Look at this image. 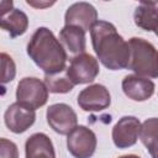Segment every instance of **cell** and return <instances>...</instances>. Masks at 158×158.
<instances>
[{
    "label": "cell",
    "instance_id": "7a4b0ae2",
    "mask_svg": "<svg viewBox=\"0 0 158 158\" xmlns=\"http://www.w3.org/2000/svg\"><path fill=\"white\" fill-rule=\"evenodd\" d=\"M27 54L47 75H57L67 69V52L47 27H38L33 32L27 43Z\"/></svg>",
    "mask_w": 158,
    "mask_h": 158
},
{
    "label": "cell",
    "instance_id": "cb8c5ba5",
    "mask_svg": "<svg viewBox=\"0 0 158 158\" xmlns=\"http://www.w3.org/2000/svg\"><path fill=\"white\" fill-rule=\"evenodd\" d=\"M154 33H156V36L158 37V26H157V28H156V31H154Z\"/></svg>",
    "mask_w": 158,
    "mask_h": 158
},
{
    "label": "cell",
    "instance_id": "4fadbf2b",
    "mask_svg": "<svg viewBox=\"0 0 158 158\" xmlns=\"http://www.w3.org/2000/svg\"><path fill=\"white\" fill-rule=\"evenodd\" d=\"M26 158H56L51 138L42 132L31 135L25 143Z\"/></svg>",
    "mask_w": 158,
    "mask_h": 158
},
{
    "label": "cell",
    "instance_id": "603a6c76",
    "mask_svg": "<svg viewBox=\"0 0 158 158\" xmlns=\"http://www.w3.org/2000/svg\"><path fill=\"white\" fill-rule=\"evenodd\" d=\"M118 158H139V157L136 156V154H125V156H121Z\"/></svg>",
    "mask_w": 158,
    "mask_h": 158
},
{
    "label": "cell",
    "instance_id": "8fae6325",
    "mask_svg": "<svg viewBox=\"0 0 158 158\" xmlns=\"http://www.w3.org/2000/svg\"><path fill=\"white\" fill-rule=\"evenodd\" d=\"M4 121L11 132L22 133L35 123L36 110L28 109L16 101L6 109L4 114Z\"/></svg>",
    "mask_w": 158,
    "mask_h": 158
},
{
    "label": "cell",
    "instance_id": "7c38bea8",
    "mask_svg": "<svg viewBox=\"0 0 158 158\" xmlns=\"http://www.w3.org/2000/svg\"><path fill=\"white\" fill-rule=\"evenodd\" d=\"M122 91L123 94L133 101H146L154 94L156 85L154 83L144 77L137 74L126 75L122 80Z\"/></svg>",
    "mask_w": 158,
    "mask_h": 158
},
{
    "label": "cell",
    "instance_id": "e0dca14e",
    "mask_svg": "<svg viewBox=\"0 0 158 158\" xmlns=\"http://www.w3.org/2000/svg\"><path fill=\"white\" fill-rule=\"evenodd\" d=\"M139 139L152 158H158V117L147 118L141 125Z\"/></svg>",
    "mask_w": 158,
    "mask_h": 158
},
{
    "label": "cell",
    "instance_id": "8992f818",
    "mask_svg": "<svg viewBox=\"0 0 158 158\" xmlns=\"http://www.w3.org/2000/svg\"><path fill=\"white\" fill-rule=\"evenodd\" d=\"M98 139L93 130L86 126H77L67 137V148L74 158H90L96 149Z\"/></svg>",
    "mask_w": 158,
    "mask_h": 158
},
{
    "label": "cell",
    "instance_id": "5b68a950",
    "mask_svg": "<svg viewBox=\"0 0 158 158\" xmlns=\"http://www.w3.org/2000/svg\"><path fill=\"white\" fill-rule=\"evenodd\" d=\"M99 62L89 53H80L70 59L69 67L65 69V75L74 84H89L99 75Z\"/></svg>",
    "mask_w": 158,
    "mask_h": 158
},
{
    "label": "cell",
    "instance_id": "52a82bcc",
    "mask_svg": "<svg viewBox=\"0 0 158 158\" xmlns=\"http://www.w3.org/2000/svg\"><path fill=\"white\" fill-rule=\"evenodd\" d=\"M47 123L59 135H69L78 126V116L72 106L58 102L49 105L46 112Z\"/></svg>",
    "mask_w": 158,
    "mask_h": 158
},
{
    "label": "cell",
    "instance_id": "2e32d148",
    "mask_svg": "<svg viewBox=\"0 0 158 158\" xmlns=\"http://www.w3.org/2000/svg\"><path fill=\"white\" fill-rule=\"evenodd\" d=\"M133 20L139 28L154 32L158 26V2L142 1L135 10Z\"/></svg>",
    "mask_w": 158,
    "mask_h": 158
},
{
    "label": "cell",
    "instance_id": "9c48e42d",
    "mask_svg": "<svg viewBox=\"0 0 158 158\" xmlns=\"http://www.w3.org/2000/svg\"><path fill=\"white\" fill-rule=\"evenodd\" d=\"M141 122L135 116H122L112 127V141L117 148H128L136 144L139 131Z\"/></svg>",
    "mask_w": 158,
    "mask_h": 158
},
{
    "label": "cell",
    "instance_id": "7402d4cb",
    "mask_svg": "<svg viewBox=\"0 0 158 158\" xmlns=\"http://www.w3.org/2000/svg\"><path fill=\"white\" fill-rule=\"evenodd\" d=\"M27 4L31 5V6H35V7H44V6H51V5H53L54 2H46V4H42V2H33V1L27 0Z\"/></svg>",
    "mask_w": 158,
    "mask_h": 158
},
{
    "label": "cell",
    "instance_id": "3957f363",
    "mask_svg": "<svg viewBox=\"0 0 158 158\" xmlns=\"http://www.w3.org/2000/svg\"><path fill=\"white\" fill-rule=\"evenodd\" d=\"M128 69L144 78H158V49L147 40L132 37L128 40Z\"/></svg>",
    "mask_w": 158,
    "mask_h": 158
},
{
    "label": "cell",
    "instance_id": "44dd1931",
    "mask_svg": "<svg viewBox=\"0 0 158 158\" xmlns=\"http://www.w3.org/2000/svg\"><path fill=\"white\" fill-rule=\"evenodd\" d=\"M1 12H6V11H10V10H12L14 7H12V1H1Z\"/></svg>",
    "mask_w": 158,
    "mask_h": 158
},
{
    "label": "cell",
    "instance_id": "6da1fadb",
    "mask_svg": "<svg viewBox=\"0 0 158 158\" xmlns=\"http://www.w3.org/2000/svg\"><path fill=\"white\" fill-rule=\"evenodd\" d=\"M90 37L98 59L104 67L110 70L128 68L130 46L128 42L118 35L115 25L98 20L90 30Z\"/></svg>",
    "mask_w": 158,
    "mask_h": 158
},
{
    "label": "cell",
    "instance_id": "d6986e66",
    "mask_svg": "<svg viewBox=\"0 0 158 158\" xmlns=\"http://www.w3.org/2000/svg\"><path fill=\"white\" fill-rule=\"evenodd\" d=\"M1 68H2L1 83L6 84V83L14 80V78L16 75V65H15L14 59L5 52L1 53Z\"/></svg>",
    "mask_w": 158,
    "mask_h": 158
},
{
    "label": "cell",
    "instance_id": "ac0fdd59",
    "mask_svg": "<svg viewBox=\"0 0 158 158\" xmlns=\"http://www.w3.org/2000/svg\"><path fill=\"white\" fill-rule=\"evenodd\" d=\"M44 84L48 88L49 93L54 94H65L73 90L74 84L68 79V77H57L44 74Z\"/></svg>",
    "mask_w": 158,
    "mask_h": 158
},
{
    "label": "cell",
    "instance_id": "ffe728a7",
    "mask_svg": "<svg viewBox=\"0 0 158 158\" xmlns=\"http://www.w3.org/2000/svg\"><path fill=\"white\" fill-rule=\"evenodd\" d=\"M0 158H19L17 146L7 138H1L0 139Z\"/></svg>",
    "mask_w": 158,
    "mask_h": 158
},
{
    "label": "cell",
    "instance_id": "9a60e30c",
    "mask_svg": "<svg viewBox=\"0 0 158 158\" xmlns=\"http://www.w3.org/2000/svg\"><path fill=\"white\" fill-rule=\"evenodd\" d=\"M60 43L73 54L84 53L86 47L85 31L78 26H64L59 31Z\"/></svg>",
    "mask_w": 158,
    "mask_h": 158
},
{
    "label": "cell",
    "instance_id": "277c9868",
    "mask_svg": "<svg viewBox=\"0 0 158 158\" xmlns=\"http://www.w3.org/2000/svg\"><path fill=\"white\" fill-rule=\"evenodd\" d=\"M48 88L44 81L35 77L22 78L16 89V101L21 105L37 110L46 105L48 100Z\"/></svg>",
    "mask_w": 158,
    "mask_h": 158
},
{
    "label": "cell",
    "instance_id": "ba28073f",
    "mask_svg": "<svg viewBox=\"0 0 158 158\" xmlns=\"http://www.w3.org/2000/svg\"><path fill=\"white\" fill-rule=\"evenodd\" d=\"M110 104V91L102 84H91L84 88L78 95V105L84 111H102L107 109Z\"/></svg>",
    "mask_w": 158,
    "mask_h": 158
},
{
    "label": "cell",
    "instance_id": "5bb4252c",
    "mask_svg": "<svg viewBox=\"0 0 158 158\" xmlns=\"http://www.w3.org/2000/svg\"><path fill=\"white\" fill-rule=\"evenodd\" d=\"M0 26L2 30L10 33L11 38L22 36L28 28V17L27 15L19 9H12L6 12H1Z\"/></svg>",
    "mask_w": 158,
    "mask_h": 158
},
{
    "label": "cell",
    "instance_id": "30bf717a",
    "mask_svg": "<svg viewBox=\"0 0 158 158\" xmlns=\"http://www.w3.org/2000/svg\"><path fill=\"white\" fill-rule=\"evenodd\" d=\"M98 21L96 9L85 1L72 4L64 15V26H78L85 32L90 31L94 23Z\"/></svg>",
    "mask_w": 158,
    "mask_h": 158
}]
</instances>
